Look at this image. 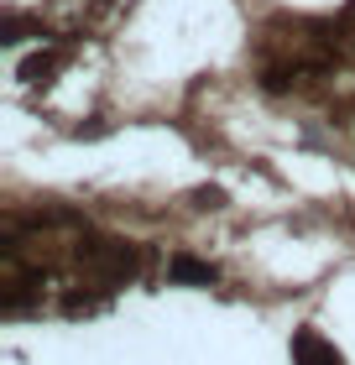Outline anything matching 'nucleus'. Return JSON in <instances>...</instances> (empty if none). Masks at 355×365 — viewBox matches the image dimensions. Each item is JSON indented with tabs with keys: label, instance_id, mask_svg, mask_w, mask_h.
Listing matches in <instances>:
<instances>
[{
	"label": "nucleus",
	"instance_id": "obj_1",
	"mask_svg": "<svg viewBox=\"0 0 355 365\" xmlns=\"http://www.w3.org/2000/svg\"><path fill=\"white\" fill-rule=\"evenodd\" d=\"M293 355H298V365H340V355H334L319 334H298L293 339Z\"/></svg>",
	"mask_w": 355,
	"mask_h": 365
}]
</instances>
